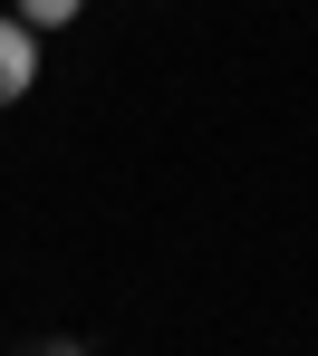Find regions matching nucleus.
I'll list each match as a JSON object with an SVG mask.
<instances>
[{"mask_svg":"<svg viewBox=\"0 0 318 356\" xmlns=\"http://www.w3.org/2000/svg\"><path fill=\"white\" fill-rule=\"evenodd\" d=\"M29 87H39V29L19 10H0V106H19Z\"/></svg>","mask_w":318,"mask_h":356,"instance_id":"1","label":"nucleus"},{"mask_svg":"<svg viewBox=\"0 0 318 356\" xmlns=\"http://www.w3.org/2000/svg\"><path fill=\"white\" fill-rule=\"evenodd\" d=\"M77 10H87V0H19V19H29V29H39V39H49V29H67V19H77Z\"/></svg>","mask_w":318,"mask_h":356,"instance_id":"2","label":"nucleus"},{"mask_svg":"<svg viewBox=\"0 0 318 356\" xmlns=\"http://www.w3.org/2000/svg\"><path fill=\"white\" fill-rule=\"evenodd\" d=\"M19 356H87V347H77V337H29Z\"/></svg>","mask_w":318,"mask_h":356,"instance_id":"3","label":"nucleus"}]
</instances>
